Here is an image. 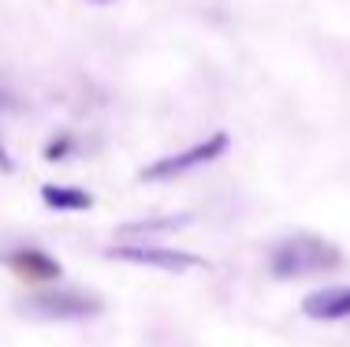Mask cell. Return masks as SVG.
<instances>
[{
	"instance_id": "6da1fadb",
	"label": "cell",
	"mask_w": 350,
	"mask_h": 347,
	"mask_svg": "<svg viewBox=\"0 0 350 347\" xmlns=\"http://www.w3.org/2000/svg\"><path fill=\"white\" fill-rule=\"evenodd\" d=\"M343 266V250L332 239L298 231V235L280 239L269 250V277L272 280H306V277H324V272Z\"/></svg>"
},
{
	"instance_id": "7a4b0ae2",
	"label": "cell",
	"mask_w": 350,
	"mask_h": 347,
	"mask_svg": "<svg viewBox=\"0 0 350 347\" xmlns=\"http://www.w3.org/2000/svg\"><path fill=\"white\" fill-rule=\"evenodd\" d=\"M228 150H231V135L228 131H213V135H205L202 142L187 146V150H175V153H164L157 161H149L138 172V179L142 183H168V179H179V176H190V172L205 168V164H216Z\"/></svg>"
},
{
	"instance_id": "3957f363",
	"label": "cell",
	"mask_w": 350,
	"mask_h": 347,
	"mask_svg": "<svg viewBox=\"0 0 350 347\" xmlns=\"http://www.w3.org/2000/svg\"><path fill=\"white\" fill-rule=\"evenodd\" d=\"M19 313L30 321H86L101 313V299L82 287H45L19 299Z\"/></svg>"
},
{
	"instance_id": "277c9868",
	"label": "cell",
	"mask_w": 350,
	"mask_h": 347,
	"mask_svg": "<svg viewBox=\"0 0 350 347\" xmlns=\"http://www.w3.org/2000/svg\"><path fill=\"white\" fill-rule=\"evenodd\" d=\"M108 258L123 261V266H138V269L172 272V277H183V272H194V269H209V261L202 254H190L183 246H164V243H120V246H108Z\"/></svg>"
},
{
	"instance_id": "5b68a950",
	"label": "cell",
	"mask_w": 350,
	"mask_h": 347,
	"mask_svg": "<svg viewBox=\"0 0 350 347\" xmlns=\"http://www.w3.org/2000/svg\"><path fill=\"white\" fill-rule=\"evenodd\" d=\"M0 266H8L15 277L23 280H38V284H60L64 266L41 246H12V250H0Z\"/></svg>"
},
{
	"instance_id": "8992f818",
	"label": "cell",
	"mask_w": 350,
	"mask_h": 347,
	"mask_svg": "<svg viewBox=\"0 0 350 347\" xmlns=\"http://www.w3.org/2000/svg\"><path fill=\"white\" fill-rule=\"evenodd\" d=\"M302 313L313 321H350V284L317 287L302 299Z\"/></svg>"
},
{
	"instance_id": "52a82bcc",
	"label": "cell",
	"mask_w": 350,
	"mask_h": 347,
	"mask_svg": "<svg viewBox=\"0 0 350 347\" xmlns=\"http://www.w3.org/2000/svg\"><path fill=\"white\" fill-rule=\"evenodd\" d=\"M183 228H190V213L127 220V224H120V235L123 239H135V243H153V235H172V231H183Z\"/></svg>"
},
{
	"instance_id": "ba28073f",
	"label": "cell",
	"mask_w": 350,
	"mask_h": 347,
	"mask_svg": "<svg viewBox=\"0 0 350 347\" xmlns=\"http://www.w3.org/2000/svg\"><path fill=\"white\" fill-rule=\"evenodd\" d=\"M41 202L56 213H86L94 209V194L86 187H71V183H41Z\"/></svg>"
},
{
	"instance_id": "9c48e42d",
	"label": "cell",
	"mask_w": 350,
	"mask_h": 347,
	"mask_svg": "<svg viewBox=\"0 0 350 347\" xmlns=\"http://www.w3.org/2000/svg\"><path fill=\"white\" fill-rule=\"evenodd\" d=\"M75 150H79L75 135H68V131H60V135H53V138L45 142V161H71Z\"/></svg>"
},
{
	"instance_id": "30bf717a",
	"label": "cell",
	"mask_w": 350,
	"mask_h": 347,
	"mask_svg": "<svg viewBox=\"0 0 350 347\" xmlns=\"http://www.w3.org/2000/svg\"><path fill=\"white\" fill-rule=\"evenodd\" d=\"M0 172H15V161H12V153H8L4 138H0Z\"/></svg>"
},
{
	"instance_id": "8fae6325",
	"label": "cell",
	"mask_w": 350,
	"mask_h": 347,
	"mask_svg": "<svg viewBox=\"0 0 350 347\" xmlns=\"http://www.w3.org/2000/svg\"><path fill=\"white\" fill-rule=\"evenodd\" d=\"M94 4H112V0H94Z\"/></svg>"
}]
</instances>
